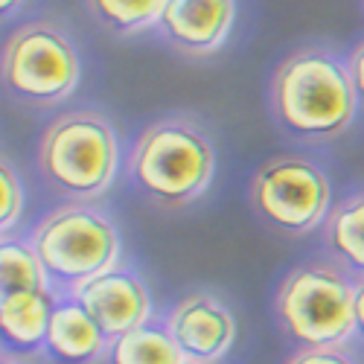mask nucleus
<instances>
[{
    "instance_id": "nucleus-1",
    "label": "nucleus",
    "mask_w": 364,
    "mask_h": 364,
    "mask_svg": "<svg viewBox=\"0 0 364 364\" xmlns=\"http://www.w3.org/2000/svg\"><path fill=\"white\" fill-rule=\"evenodd\" d=\"M268 102L277 126L300 143L338 140L358 111L347 62L318 44L283 58L271 79Z\"/></svg>"
},
{
    "instance_id": "nucleus-2",
    "label": "nucleus",
    "mask_w": 364,
    "mask_h": 364,
    "mask_svg": "<svg viewBox=\"0 0 364 364\" xmlns=\"http://www.w3.org/2000/svg\"><path fill=\"white\" fill-rule=\"evenodd\" d=\"M129 175L158 207L181 210L207 193L216 175V149L187 117L151 123L129 155Z\"/></svg>"
},
{
    "instance_id": "nucleus-3",
    "label": "nucleus",
    "mask_w": 364,
    "mask_h": 364,
    "mask_svg": "<svg viewBox=\"0 0 364 364\" xmlns=\"http://www.w3.org/2000/svg\"><path fill=\"white\" fill-rule=\"evenodd\" d=\"M119 169V143L108 117L76 108L55 117L38 143V172L73 204L105 196Z\"/></svg>"
},
{
    "instance_id": "nucleus-4",
    "label": "nucleus",
    "mask_w": 364,
    "mask_h": 364,
    "mask_svg": "<svg viewBox=\"0 0 364 364\" xmlns=\"http://www.w3.org/2000/svg\"><path fill=\"white\" fill-rule=\"evenodd\" d=\"M47 283L70 294L117 268L119 236L105 213L87 204H65L47 213L29 236Z\"/></svg>"
},
{
    "instance_id": "nucleus-5",
    "label": "nucleus",
    "mask_w": 364,
    "mask_h": 364,
    "mask_svg": "<svg viewBox=\"0 0 364 364\" xmlns=\"http://www.w3.org/2000/svg\"><path fill=\"white\" fill-rule=\"evenodd\" d=\"M286 336L309 347H341L355 332V283L332 262L291 268L274 300Z\"/></svg>"
},
{
    "instance_id": "nucleus-6",
    "label": "nucleus",
    "mask_w": 364,
    "mask_h": 364,
    "mask_svg": "<svg viewBox=\"0 0 364 364\" xmlns=\"http://www.w3.org/2000/svg\"><path fill=\"white\" fill-rule=\"evenodd\" d=\"M82 76L76 44L53 21L18 26L0 50V82L6 94L33 108L65 102Z\"/></svg>"
},
{
    "instance_id": "nucleus-7",
    "label": "nucleus",
    "mask_w": 364,
    "mask_h": 364,
    "mask_svg": "<svg viewBox=\"0 0 364 364\" xmlns=\"http://www.w3.org/2000/svg\"><path fill=\"white\" fill-rule=\"evenodd\" d=\"M251 207L280 236H306L332 210V184L306 155H274L251 178Z\"/></svg>"
},
{
    "instance_id": "nucleus-8",
    "label": "nucleus",
    "mask_w": 364,
    "mask_h": 364,
    "mask_svg": "<svg viewBox=\"0 0 364 364\" xmlns=\"http://www.w3.org/2000/svg\"><path fill=\"white\" fill-rule=\"evenodd\" d=\"M166 329L187 361L216 364L236 341V321L216 294H187L175 303L166 318Z\"/></svg>"
},
{
    "instance_id": "nucleus-9",
    "label": "nucleus",
    "mask_w": 364,
    "mask_h": 364,
    "mask_svg": "<svg viewBox=\"0 0 364 364\" xmlns=\"http://www.w3.org/2000/svg\"><path fill=\"white\" fill-rule=\"evenodd\" d=\"M82 303V309L94 318V323L102 329L108 344L126 332L149 323L151 318V297L146 283L132 274V271L114 268L102 277H94L70 294Z\"/></svg>"
},
{
    "instance_id": "nucleus-10",
    "label": "nucleus",
    "mask_w": 364,
    "mask_h": 364,
    "mask_svg": "<svg viewBox=\"0 0 364 364\" xmlns=\"http://www.w3.org/2000/svg\"><path fill=\"white\" fill-rule=\"evenodd\" d=\"M236 21L230 0H166L161 33L181 55L204 58L225 47Z\"/></svg>"
},
{
    "instance_id": "nucleus-11",
    "label": "nucleus",
    "mask_w": 364,
    "mask_h": 364,
    "mask_svg": "<svg viewBox=\"0 0 364 364\" xmlns=\"http://www.w3.org/2000/svg\"><path fill=\"white\" fill-rule=\"evenodd\" d=\"M47 347L65 364H94L105 358L108 338L94 323V318L82 309V303L76 297H68V300H55L47 329Z\"/></svg>"
},
{
    "instance_id": "nucleus-12",
    "label": "nucleus",
    "mask_w": 364,
    "mask_h": 364,
    "mask_svg": "<svg viewBox=\"0 0 364 364\" xmlns=\"http://www.w3.org/2000/svg\"><path fill=\"white\" fill-rule=\"evenodd\" d=\"M55 309L53 291H26L0 306V338L15 350L36 353L47 347V329Z\"/></svg>"
},
{
    "instance_id": "nucleus-13",
    "label": "nucleus",
    "mask_w": 364,
    "mask_h": 364,
    "mask_svg": "<svg viewBox=\"0 0 364 364\" xmlns=\"http://www.w3.org/2000/svg\"><path fill=\"white\" fill-rule=\"evenodd\" d=\"M323 239L338 268L364 280V190L332 204L323 222Z\"/></svg>"
},
{
    "instance_id": "nucleus-14",
    "label": "nucleus",
    "mask_w": 364,
    "mask_h": 364,
    "mask_svg": "<svg viewBox=\"0 0 364 364\" xmlns=\"http://www.w3.org/2000/svg\"><path fill=\"white\" fill-rule=\"evenodd\" d=\"M108 364H184L166 323H143L108 344Z\"/></svg>"
},
{
    "instance_id": "nucleus-15",
    "label": "nucleus",
    "mask_w": 364,
    "mask_h": 364,
    "mask_svg": "<svg viewBox=\"0 0 364 364\" xmlns=\"http://www.w3.org/2000/svg\"><path fill=\"white\" fill-rule=\"evenodd\" d=\"M44 289L50 283L33 245L18 236H0V306L18 294Z\"/></svg>"
},
{
    "instance_id": "nucleus-16",
    "label": "nucleus",
    "mask_w": 364,
    "mask_h": 364,
    "mask_svg": "<svg viewBox=\"0 0 364 364\" xmlns=\"http://www.w3.org/2000/svg\"><path fill=\"white\" fill-rule=\"evenodd\" d=\"M166 0H94L87 12L114 36H137L151 26H161Z\"/></svg>"
},
{
    "instance_id": "nucleus-17",
    "label": "nucleus",
    "mask_w": 364,
    "mask_h": 364,
    "mask_svg": "<svg viewBox=\"0 0 364 364\" xmlns=\"http://www.w3.org/2000/svg\"><path fill=\"white\" fill-rule=\"evenodd\" d=\"M23 210V187L15 166L0 155V236H9Z\"/></svg>"
},
{
    "instance_id": "nucleus-18",
    "label": "nucleus",
    "mask_w": 364,
    "mask_h": 364,
    "mask_svg": "<svg viewBox=\"0 0 364 364\" xmlns=\"http://www.w3.org/2000/svg\"><path fill=\"white\" fill-rule=\"evenodd\" d=\"M286 364H355L341 347H309L297 350Z\"/></svg>"
},
{
    "instance_id": "nucleus-19",
    "label": "nucleus",
    "mask_w": 364,
    "mask_h": 364,
    "mask_svg": "<svg viewBox=\"0 0 364 364\" xmlns=\"http://www.w3.org/2000/svg\"><path fill=\"white\" fill-rule=\"evenodd\" d=\"M347 70H350V79L355 87V100L364 105V38L353 47V53L347 58Z\"/></svg>"
},
{
    "instance_id": "nucleus-20",
    "label": "nucleus",
    "mask_w": 364,
    "mask_h": 364,
    "mask_svg": "<svg viewBox=\"0 0 364 364\" xmlns=\"http://www.w3.org/2000/svg\"><path fill=\"white\" fill-rule=\"evenodd\" d=\"M355 332L364 336V280L355 283Z\"/></svg>"
},
{
    "instance_id": "nucleus-21",
    "label": "nucleus",
    "mask_w": 364,
    "mask_h": 364,
    "mask_svg": "<svg viewBox=\"0 0 364 364\" xmlns=\"http://www.w3.org/2000/svg\"><path fill=\"white\" fill-rule=\"evenodd\" d=\"M0 364H29V361L21 358V355H15L12 350H0Z\"/></svg>"
},
{
    "instance_id": "nucleus-22",
    "label": "nucleus",
    "mask_w": 364,
    "mask_h": 364,
    "mask_svg": "<svg viewBox=\"0 0 364 364\" xmlns=\"http://www.w3.org/2000/svg\"><path fill=\"white\" fill-rule=\"evenodd\" d=\"M15 9H21V4H12V0H0V15H9Z\"/></svg>"
},
{
    "instance_id": "nucleus-23",
    "label": "nucleus",
    "mask_w": 364,
    "mask_h": 364,
    "mask_svg": "<svg viewBox=\"0 0 364 364\" xmlns=\"http://www.w3.org/2000/svg\"><path fill=\"white\" fill-rule=\"evenodd\" d=\"M184 364H201V361H187V358H184Z\"/></svg>"
}]
</instances>
